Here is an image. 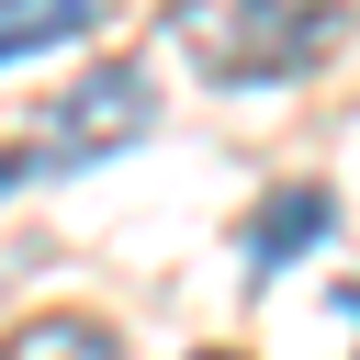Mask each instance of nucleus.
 Segmentation results:
<instances>
[{
	"label": "nucleus",
	"instance_id": "nucleus-1",
	"mask_svg": "<svg viewBox=\"0 0 360 360\" xmlns=\"http://www.w3.org/2000/svg\"><path fill=\"white\" fill-rule=\"evenodd\" d=\"M169 34L202 79H304L349 34V0H180Z\"/></svg>",
	"mask_w": 360,
	"mask_h": 360
},
{
	"label": "nucleus",
	"instance_id": "nucleus-2",
	"mask_svg": "<svg viewBox=\"0 0 360 360\" xmlns=\"http://www.w3.org/2000/svg\"><path fill=\"white\" fill-rule=\"evenodd\" d=\"M135 135H146V68H135V56H112V68H90V79L56 101L45 158H101V146H135Z\"/></svg>",
	"mask_w": 360,
	"mask_h": 360
},
{
	"label": "nucleus",
	"instance_id": "nucleus-3",
	"mask_svg": "<svg viewBox=\"0 0 360 360\" xmlns=\"http://www.w3.org/2000/svg\"><path fill=\"white\" fill-rule=\"evenodd\" d=\"M0 360H124V338L101 315H34V326L0 338Z\"/></svg>",
	"mask_w": 360,
	"mask_h": 360
},
{
	"label": "nucleus",
	"instance_id": "nucleus-4",
	"mask_svg": "<svg viewBox=\"0 0 360 360\" xmlns=\"http://www.w3.org/2000/svg\"><path fill=\"white\" fill-rule=\"evenodd\" d=\"M326 225H338V202H326V191H281V202L248 225V248H259V259H292V248H315Z\"/></svg>",
	"mask_w": 360,
	"mask_h": 360
},
{
	"label": "nucleus",
	"instance_id": "nucleus-5",
	"mask_svg": "<svg viewBox=\"0 0 360 360\" xmlns=\"http://www.w3.org/2000/svg\"><path fill=\"white\" fill-rule=\"evenodd\" d=\"M101 0H0V68L11 56H34V45H56V34H79Z\"/></svg>",
	"mask_w": 360,
	"mask_h": 360
},
{
	"label": "nucleus",
	"instance_id": "nucleus-6",
	"mask_svg": "<svg viewBox=\"0 0 360 360\" xmlns=\"http://www.w3.org/2000/svg\"><path fill=\"white\" fill-rule=\"evenodd\" d=\"M11 180H22V158H0V191H11Z\"/></svg>",
	"mask_w": 360,
	"mask_h": 360
}]
</instances>
